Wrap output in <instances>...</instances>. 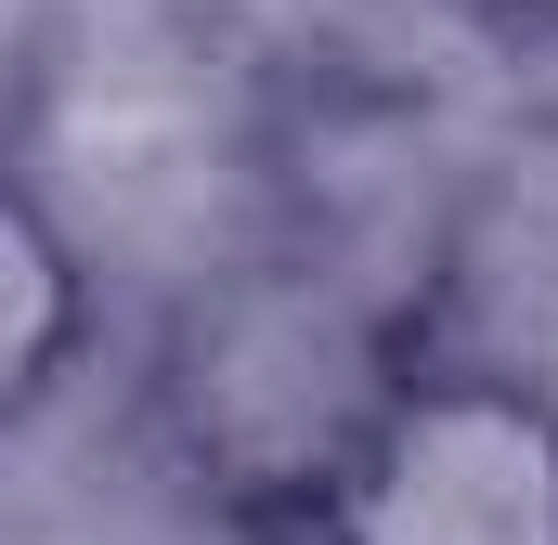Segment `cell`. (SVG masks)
Here are the masks:
<instances>
[{
    "label": "cell",
    "instance_id": "obj_3",
    "mask_svg": "<svg viewBox=\"0 0 558 545\" xmlns=\"http://www.w3.org/2000/svg\"><path fill=\"white\" fill-rule=\"evenodd\" d=\"M105 364V261L78 208L0 143V441L65 415Z\"/></svg>",
    "mask_w": 558,
    "mask_h": 545
},
{
    "label": "cell",
    "instance_id": "obj_1",
    "mask_svg": "<svg viewBox=\"0 0 558 545\" xmlns=\"http://www.w3.org/2000/svg\"><path fill=\"white\" fill-rule=\"evenodd\" d=\"M428 338V286L338 221H274L208 261L143 338V441L156 468L247 545H299L312 494L403 390Z\"/></svg>",
    "mask_w": 558,
    "mask_h": 545
},
{
    "label": "cell",
    "instance_id": "obj_2",
    "mask_svg": "<svg viewBox=\"0 0 558 545\" xmlns=\"http://www.w3.org/2000/svg\"><path fill=\"white\" fill-rule=\"evenodd\" d=\"M299 545H558V377L428 338L312 494Z\"/></svg>",
    "mask_w": 558,
    "mask_h": 545
},
{
    "label": "cell",
    "instance_id": "obj_4",
    "mask_svg": "<svg viewBox=\"0 0 558 545\" xmlns=\"http://www.w3.org/2000/svg\"><path fill=\"white\" fill-rule=\"evenodd\" d=\"M494 52H533V65H558V0H454Z\"/></svg>",
    "mask_w": 558,
    "mask_h": 545
}]
</instances>
